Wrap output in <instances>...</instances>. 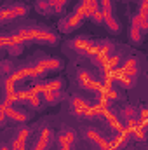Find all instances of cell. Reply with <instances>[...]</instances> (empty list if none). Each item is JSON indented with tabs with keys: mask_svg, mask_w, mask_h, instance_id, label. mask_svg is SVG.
<instances>
[{
	"mask_svg": "<svg viewBox=\"0 0 148 150\" xmlns=\"http://www.w3.org/2000/svg\"><path fill=\"white\" fill-rule=\"evenodd\" d=\"M101 11H111V0H99Z\"/></svg>",
	"mask_w": 148,
	"mask_h": 150,
	"instance_id": "83f0119b",
	"label": "cell"
},
{
	"mask_svg": "<svg viewBox=\"0 0 148 150\" xmlns=\"http://www.w3.org/2000/svg\"><path fill=\"white\" fill-rule=\"evenodd\" d=\"M136 67H138V59H136V58H127L125 63L122 65V68H125V70H129V68H136Z\"/></svg>",
	"mask_w": 148,
	"mask_h": 150,
	"instance_id": "d4e9b609",
	"label": "cell"
},
{
	"mask_svg": "<svg viewBox=\"0 0 148 150\" xmlns=\"http://www.w3.org/2000/svg\"><path fill=\"white\" fill-rule=\"evenodd\" d=\"M118 67H122V56L120 54H111L108 56V68L111 70H115V68H118Z\"/></svg>",
	"mask_w": 148,
	"mask_h": 150,
	"instance_id": "ffe728a7",
	"label": "cell"
},
{
	"mask_svg": "<svg viewBox=\"0 0 148 150\" xmlns=\"http://www.w3.org/2000/svg\"><path fill=\"white\" fill-rule=\"evenodd\" d=\"M75 140H77V134H75L73 129H65L58 134V143L59 145H73Z\"/></svg>",
	"mask_w": 148,
	"mask_h": 150,
	"instance_id": "8fae6325",
	"label": "cell"
},
{
	"mask_svg": "<svg viewBox=\"0 0 148 150\" xmlns=\"http://www.w3.org/2000/svg\"><path fill=\"white\" fill-rule=\"evenodd\" d=\"M138 12L148 21V4L147 2H141V4H140V11H138Z\"/></svg>",
	"mask_w": 148,
	"mask_h": 150,
	"instance_id": "4316f807",
	"label": "cell"
},
{
	"mask_svg": "<svg viewBox=\"0 0 148 150\" xmlns=\"http://www.w3.org/2000/svg\"><path fill=\"white\" fill-rule=\"evenodd\" d=\"M52 142H54V134H52V131H51L49 127H45V129H42V133H40V136H38L33 150H47Z\"/></svg>",
	"mask_w": 148,
	"mask_h": 150,
	"instance_id": "52a82bcc",
	"label": "cell"
},
{
	"mask_svg": "<svg viewBox=\"0 0 148 150\" xmlns=\"http://www.w3.org/2000/svg\"><path fill=\"white\" fill-rule=\"evenodd\" d=\"M91 107H92V105H91L87 100L80 98V96H73V98H72V112H73L75 115H84V117H85V113H87V110H89Z\"/></svg>",
	"mask_w": 148,
	"mask_h": 150,
	"instance_id": "ba28073f",
	"label": "cell"
},
{
	"mask_svg": "<svg viewBox=\"0 0 148 150\" xmlns=\"http://www.w3.org/2000/svg\"><path fill=\"white\" fill-rule=\"evenodd\" d=\"M138 115H140V110H138V108H134V107H127V108L122 110L120 119H122V120H131V119H138Z\"/></svg>",
	"mask_w": 148,
	"mask_h": 150,
	"instance_id": "e0dca14e",
	"label": "cell"
},
{
	"mask_svg": "<svg viewBox=\"0 0 148 150\" xmlns=\"http://www.w3.org/2000/svg\"><path fill=\"white\" fill-rule=\"evenodd\" d=\"M42 96V101L47 103V105H56L59 100H61V91H45L40 94Z\"/></svg>",
	"mask_w": 148,
	"mask_h": 150,
	"instance_id": "5bb4252c",
	"label": "cell"
},
{
	"mask_svg": "<svg viewBox=\"0 0 148 150\" xmlns=\"http://www.w3.org/2000/svg\"><path fill=\"white\" fill-rule=\"evenodd\" d=\"M72 49L85 54V56H92L96 52H99V42H94V40H89V38H84V37H77L70 42Z\"/></svg>",
	"mask_w": 148,
	"mask_h": 150,
	"instance_id": "7a4b0ae2",
	"label": "cell"
},
{
	"mask_svg": "<svg viewBox=\"0 0 148 150\" xmlns=\"http://www.w3.org/2000/svg\"><path fill=\"white\" fill-rule=\"evenodd\" d=\"M99 52L105 54V56H111V54H113V44L108 42V40L99 42Z\"/></svg>",
	"mask_w": 148,
	"mask_h": 150,
	"instance_id": "7402d4cb",
	"label": "cell"
},
{
	"mask_svg": "<svg viewBox=\"0 0 148 150\" xmlns=\"http://www.w3.org/2000/svg\"><path fill=\"white\" fill-rule=\"evenodd\" d=\"M131 26H138L143 33H147L148 32V21L140 14V12H136V14L132 16V25H131Z\"/></svg>",
	"mask_w": 148,
	"mask_h": 150,
	"instance_id": "9a60e30c",
	"label": "cell"
},
{
	"mask_svg": "<svg viewBox=\"0 0 148 150\" xmlns=\"http://www.w3.org/2000/svg\"><path fill=\"white\" fill-rule=\"evenodd\" d=\"M132 134H134V138H138V140H143V138H145V127H143V126H138V127H134V129H132Z\"/></svg>",
	"mask_w": 148,
	"mask_h": 150,
	"instance_id": "484cf974",
	"label": "cell"
},
{
	"mask_svg": "<svg viewBox=\"0 0 148 150\" xmlns=\"http://www.w3.org/2000/svg\"><path fill=\"white\" fill-rule=\"evenodd\" d=\"M92 23H96V25H101V23H105V14H103V11L101 9H98L94 14H92Z\"/></svg>",
	"mask_w": 148,
	"mask_h": 150,
	"instance_id": "cb8c5ba5",
	"label": "cell"
},
{
	"mask_svg": "<svg viewBox=\"0 0 148 150\" xmlns=\"http://www.w3.org/2000/svg\"><path fill=\"white\" fill-rule=\"evenodd\" d=\"M35 11H37L38 14H49L52 9H51V4H49V0H35Z\"/></svg>",
	"mask_w": 148,
	"mask_h": 150,
	"instance_id": "2e32d148",
	"label": "cell"
},
{
	"mask_svg": "<svg viewBox=\"0 0 148 150\" xmlns=\"http://www.w3.org/2000/svg\"><path fill=\"white\" fill-rule=\"evenodd\" d=\"M5 112H7V117L11 119V120H14V122H26L28 120V115L25 112H21V110H16V108H12V107H5Z\"/></svg>",
	"mask_w": 148,
	"mask_h": 150,
	"instance_id": "4fadbf2b",
	"label": "cell"
},
{
	"mask_svg": "<svg viewBox=\"0 0 148 150\" xmlns=\"http://www.w3.org/2000/svg\"><path fill=\"white\" fill-rule=\"evenodd\" d=\"M28 5L26 4H14V5H11V7H4L2 9V14H0V19L4 21V23H7V21H11V19H14V18H23V16H26L28 14Z\"/></svg>",
	"mask_w": 148,
	"mask_h": 150,
	"instance_id": "3957f363",
	"label": "cell"
},
{
	"mask_svg": "<svg viewBox=\"0 0 148 150\" xmlns=\"http://www.w3.org/2000/svg\"><path fill=\"white\" fill-rule=\"evenodd\" d=\"M49 4H51V9L54 12H61L66 5V0H49Z\"/></svg>",
	"mask_w": 148,
	"mask_h": 150,
	"instance_id": "603a6c76",
	"label": "cell"
},
{
	"mask_svg": "<svg viewBox=\"0 0 148 150\" xmlns=\"http://www.w3.org/2000/svg\"><path fill=\"white\" fill-rule=\"evenodd\" d=\"M77 77H78V82H80L84 87H85V86H87V84H89L92 79H94V77L91 75V72H87V70H78Z\"/></svg>",
	"mask_w": 148,
	"mask_h": 150,
	"instance_id": "44dd1931",
	"label": "cell"
},
{
	"mask_svg": "<svg viewBox=\"0 0 148 150\" xmlns=\"http://www.w3.org/2000/svg\"><path fill=\"white\" fill-rule=\"evenodd\" d=\"M115 82H118L122 87H125V89H131L132 86H134V77H129V75H118L117 79H115Z\"/></svg>",
	"mask_w": 148,
	"mask_h": 150,
	"instance_id": "ac0fdd59",
	"label": "cell"
},
{
	"mask_svg": "<svg viewBox=\"0 0 148 150\" xmlns=\"http://www.w3.org/2000/svg\"><path fill=\"white\" fill-rule=\"evenodd\" d=\"M141 2H147V4H148V0H141Z\"/></svg>",
	"mask_w": 148,
	"mask_h": 150,
	"instance_id": "f546056e",
	"label": "cell"
},
{
	"mask_svg": "<svg viewBox=\"0 0 148 150\" xmlns=\"http://www.w3.org/2000/svg\"><path fill=\"white\" fill-rule=\"evenodd\" d=\"M11 70V63L9 61H4V75H9L7 72Z\"/></svg>",
	"mask_w": 148,
	"mask_h": 150,
	"instance_id": "f1b7e54d",
	"label": "cell"
},
{
	"mask_svg": "<svg viewBox=\"0 0 148 150\" xmlns=\"http://www.w3.org/2000/svg\"><path fill=\"white\" fill-rule=\"evenodd\" d=\"M103 14H105V25L108 26V30H110L111 33H118L120 32V23L115 19V16L111 14V11H103Z\"/></svg>",
	"mask_w": 148,
	"mask_h": 150,
	"instance_id": "7c38bea8",
	"label": "cell"
},
{
	"mask_svg": "<svg viewBox=\"0 0 148 150\" xmlns=\"http://www.w3.org/2000/svg\"><path fill=\"white\" fill-rule=\"evenodd\" d=\"M85 138H87L89 142H92L94 145H98L99 150H110V142H108L106 138H103L96 129H87V131H85Z\"/></svg>",
	"mask_w": 148,
	"mask_h": 150,
	"instance_id": "8992f818",
	"label": "cell"
},
{
	"mask_svg": "<svg viewBox=\"0 0 148 150\" xmlns=\"http://www.w3.org/2000/svg\"><path fill=\"white\" fill-rule=\"evenodd\" d=\"M82 23H84V18L78 16L77 12H73V14H70V16H66V18H63V19L59 21V32L70 33V32L77 30Z\"/></svg>",
	"mask_w": 148,
	"mask_h": 150,
	"instance_id": "277c9868",
	"label": "cell"
},
{
	"mask_svg": "<svg viewBox=\"0 0 148 150\" xmlns=\"http://www.w3.org/2000/svg\"><path fill=\"white\" fill-rule=\"evenodd\" d=\"M30 136V129L28 127H21L12 142V150H26V142Z\"/></svg>",
	"mask_w": 148,
	"mask_h": 150,
	"instance_id": "9c48e42d",
	"label": "cell"
},
{
	"mask_svg": "<svg viewBox=\"0 0 148 150\" xmlns=\"http://www.w3.org/2000/svg\"><path fill=\"white\" fill-rule=\"evenodd\" d=\"M37 65L45 72V74H49V72H54V70H59L61 67H63V63H61V59H58V58H47V59H40L37 61Z\"/></svg>",
	"mask_w": 148,
	"mask_h": 150,
	"instance_id": "30bf717a",
	"label": "cell"
},
{
	"mask_svg": "<svg viewBox=\"0 0 148 150\" xmlns=\"http://www.w3.org/2000/svg\"><path fill=\"white\" fill-rule=\"evenodd\" d=\"M35 93L42 94L45 91H61L63 89V79H51V80H44L33 86Z\"/></svg>",
	"mask_w": 148,
	"mask_h": 150,
	"instance_id": "5b68a950",
	"label": "cell"
},
{
	"mask_svg": "<svg viewBox=\"0 0 148 150\" xmlns=\"http://www.w3.org/2000/svg\"><path fill=\"white\" fill-rule=\"evenodd\" d=\"M129 38H131V42H134V44H141V40H143V32H141L138 26H131V30H129Z\"/></svg>",
	"mask_w": 148,
	"mask_h": 150,
	"instance_id": "d6986e66",
	"label": "cell"
},
{
	"mask_svg": "<svg viewBox=\"0 0 148 150\" xmlns=\"http://www.w3.org/2000/svg\"><path fill=\"white\" fill-rule=\"evenodd\" d=\"M16 35L21 38L23 42H32V40L44 42V44H56L58 42V35L56 33H52L47 28H40V26H25V28H19L16 32Z\"/></svg>",
	"mask_w": 148,
	"mask_h": 150,
	"instance_id": "6da1fadb",
	"label": "cell"
}]
</instances>
